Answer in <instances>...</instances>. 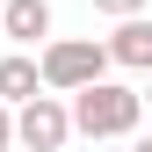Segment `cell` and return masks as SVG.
Listing matches in <instances>:
<instances>
[{"label": "cell", "mask_w": 152, "mask_h": 152, "mask_svg": "<svg viewBox=\"0 0 152 152\" xmlns=\"http://www.w3.org/2000/svg\"><path fill=\"white\" fill-rule=\"evenodd\" d=\"M145 116V94L138 87H116V80H87L72 94V130L80 138H130Z\"/></svg>", "instance_id": "1"}, {"label": "cell", "mask_w": 152, "mask_h": 152, "mask_svg": "<svg viewBox=\"0 0 152 152\" xmlns=\"http://www.w3.org/2000/svg\"><path fill=\"white\" fill-rule=\"evenodd\" d=\"M130 152H152V138H138V145H130Z\"/></svg>", "instance_id": "9"}, {"label": "cell", "mask_w": 152, "mask_h": 152, "mask_svg": "<svg viewBox=\"0 0 152 152\" xmlns=\"http://www.w3.org/2000/svg\"><path fill=\"white\" fill-rule=\"evenodd\" d=\"M109 65L152 72V22H145V15H123V22H116V36H109Z\"/></svg>", "instance_id": "4"}, {"label": "cell", "mask_w": 152, "mask_h": 152, "mask_svg": "<svg viewBox=\"0 0 152 152\" xmlns=\"http://www.w3.org/2000/svg\"><path fill=\"white\" fill-rule=\"evenodd\" d=\"M94 7H102V15H116V22H123V15H145V0H94Z\"/></svg>", "instance_id": "7"}, {"label": "cell", "mask_w": 152, "mask_h": 152, "mask_svg": "<svg viewBox=\"0 0 152 152\" xmlns=\"http://www.w3.org/2000/svg\"><path fill=\"white\" fill-rule=\"evenodd\" d=\"M65 138H72V109L58 102V94H29V102H15V145L58 152Z\"/></svg>", "instance_id": "3"}, {"label": "cell", "mask_w": 152, "mask_h": 152, "mask_svg": "<svg viewBox=\"0 0 152 152\" xmlns=\"http://www.w3.org/2000/svg\"><path fill=\"white\" fill-rule=\"evenodd\" d=\"M29 94H44V72H36V58H22V51H7L0 58V102H29Z\"/></svg>", "instance_id": "6"}, {"label": "cell", "mask_w": 152, "mask_h": 152, "mask_svg": "<svg viewBox=\"0 0 152 152\" xmlns=\"http://www.w3.org/2000/svg\"><path fill=\"white\" fill-rule=\"evenodd\" d=\"M7 145H15V109L0 102V152H7Z\"/></svg>", "instance_id": "8"}, {"label": "cell", "mask_w": 152, "mask_h": 152, "mask_svg": "<svg viewBox=\"0 0 152 152\" xmlns=\"http://www.w3.org/2000/svg\"><path fill=\"white\" fill-rule=\"evenodd\" d=\"M145 102H152V87H145Z\"/></svg>", "instance_id": "10"}, {"label": "cell", "mask_w": 152, "mask_h": 152, "mask_svg": "<svg viewBox=\"0 0 152 152\" xmlns=\"http://www.w3.org/2000/svg\"><path fill=\"white\" fill-rule=\"evenodd\" d=\"M51 94H80L87 80H102L109 72V44H94V36H65V44H44V58H36Z\"/></svg>", "instance_id": "2"}, {"label": "cell", "mask_w": 152, "mask_h": 152, "mask_svg": "<svg viewBox=\"0 0 152 152\" xmlns=\"http://www.w3.org/2000/svg\"><path fill=\"white\" fill-rule=\"evenodd\" d=\"M0 36L7 44H44L51 36V0H7L0 7Z\"/></svg>", "instance_id": "5"}]
</instances>
